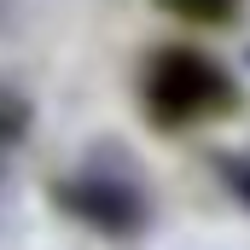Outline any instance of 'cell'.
<instances>
[{
    "instance_id": "2",
    "label": "cell",
    "mask_w": 250,
    "mask_h": 250,
    "mask_svg": "<svg viewBox=\"0 0 250 250\" xmlns=\"http://www.w3.org/2000/svg\"><path fill=\"white\" fill-rule=\"evenodd\" d=\"M59 204L76 215V221H87L93 233H134L140 227V192L128 187V181H99V175H87V181H59Z\"/></svg>"
},
{
    "instance_id": "3",
    "label": "cell",
    "mask_w": 250,
    "mask_h": 250,
    "mask_svg": "<svg viewBox=\"0 0 250 250\" xmlns=\"http://www.w3.org/2000/svg\"><path fill=\"white\" fill-rule=\"evenodd\" d=\"M163 6L192 18V23H233L239 18V0H163Z\"/></svg>"
},
{
    "instance_id": "1",
    "label": "cell",
    "mask_w": 250,
    "mask_h": 250,
    "mask_svg": "<svg viewBox=\"0 0 250 250\" xmlns=\"http://www.w3.org/2000/svg\"><path fill=\"white\" fill-rule=\"evenodd\" d=\"M140 105L157 128H198L233 111V76L198 47H163L140 70Z\"/></svg>"
}]
</instances>
